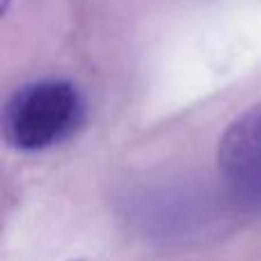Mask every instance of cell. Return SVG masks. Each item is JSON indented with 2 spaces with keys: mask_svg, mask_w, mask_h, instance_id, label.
Segmentation results:
<instances>
[{
  "mask_svg": "<svg viewBox=\"0 0 261 261\" xmlns=\"http://www.w3.org/2000/svg\"><path fill=\"white\" fill-rule=\"evenodd\" d=\"M85 119V99L71 81L41 78L9 96L3 110V130L18 151H46L73 138Z\"/></svg>",
  "mask_w": 261,
  "mask_h": 261,
  "instance_id": "6da1fadb",
  "label": "cell"
},
{
  "mask_svg": "<svg viewBox=\"0 0 261 261\" xmlns=\"http://www.w3.org/2000/svg\"><path fill=\"white\" fill-rule=\"evenodd\" d=\"M218 170L236 197L261 208V101L236 117L220 138Z\"/></svg>",
  "mask_w": 261,
  "mask_h": 261,
  "instance_id": "7a4b0ae2",
  "label": "cell"
}]
</instances>
